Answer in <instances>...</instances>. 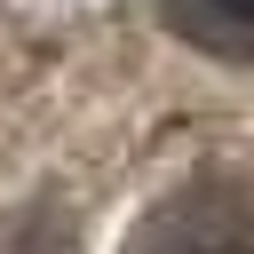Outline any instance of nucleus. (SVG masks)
<instances>
[{"mask_svg":"<svg viewBox=\"0 0 254 254\" xmlns=\"http://www.w3.org/2000/svg\"><path fill=\"white\" fill-rule=\"evenodd\" d=\"M127 254H254V190L238 175H198L135 222Z\"/></svg>","mask_w":254,"mask_h":254,"instance_id":"f257e3e1","label":"nucleus"},{"mask_svg":"<svg viewBox=\"0 0 254 254\" xmlns=\"http://www.w3.org/2000/svg\"><path fill=\"white\" fill-rule=\"evenodd\" d=\"M159 16L190 48H206L222 64H254V0H159Z\"/></svg>","mask_w":254,"mask_h":254,"instance_id":"f03ea898","label":"nucleus"}]
</instances>
